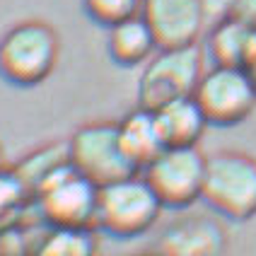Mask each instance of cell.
<instances>
[{"label":"cell","mask_w":256,"mask_h":256,"mask_svg":"<svg viewBox=\"0 0 256 256\" xmlns=\"http://www.w3.org/2000/svg\"><path fill=\"white\" fill-rule=\"evenodd\" d=\"M58 58L60 39L48 22H17L0 39V78L14 87H36L51 78Z\"/></svg>","instance_id":"6da1fadb"},{"label":"cell","mask_w":256,"mask_h":256,"mask_svg":"<svg viewBox=\"0 0 256 256\" xmlns=\"http://www.w3.org/2000/svg\"><path fill=\"white\" fill-rule=\"evenodd\" d=\"M203 200L225 220H252L256 215V157L240 150L208 155Z\"/></svg>","instance_id":"7a4b0ae2"},{"label":"cell","mask_w":256,"mask_h":256,"mask_svg":"<svg viewBox=\"0 0 256 256\" xmlns=\"http://www.w3.org/2000/svg\"><path fill=\"white\" fill-rule=\"evenodd\" d=\"M206 72V51L200 44L160 48L138 78V106L155 112L182 97H194Z\"/></svg>","instance_id":"3957f363"},{"label":"cell","mask_w":256,"mask_h":256,"mask_svg":"<svg viewBox=\"0 0 256 256\" xmlns=\"http://www.w3.org/2000/svg\"><path fill=\"white\" fill-rule=\"evenodd\" d=\"M162 210V200L138 172L100 188L97 228L116 240H133L152 228Z\"/></svg>","instance_id":"277c9868"},{"label":"cell","mask_w":256,"mask_h":256,"mask_svg":"<svg viewBox=\"0 0 256 256\" xmlns=\"http://www.w3.org/2000/svg\"><path fill=\"white\" fill-rule=\"evenodd\" d=\"M32 203L36 206V213L48 228L92 230L97 228L100 186L87 182L68 162L34 191Z\"/></svg>","instance_id":"5b68a950"},{"label":"cell","mask_w":256,"mask_h":256,"mask_svg":"<svg viewBox=\"0 0 256 256\" xmlns=\"http://www.w3.org/2000/svg\"><path fill=\"white\" fill-rule=\"evenodd\" d=\"M68 160L72 170L100 188L138 174L121 148L116 121H90L75 128L68 138Z\"/></svg>","instance_id":"8992f818"},{"label":"cell","mask_w":256,"mask_h":256,"mask_svg":"<svg viewBox=\"0 0 256 256\" xmlns=\"http://www.w3.org/2000/svg\"><path fill=\"white\" fill-rule=\"evenodd\" d=\"M208 155L198 148H164L140 172L164 208L186 210L203 200Z\"/></svg>","instance_id":"52a82bcc"},{"label":"cell","mask_w":256,"mask_h":256,"mask_svg":"<svg viewBox=\"0 0 256 256\" xmlns=\"http://www.w3.org/2000/svg\"><path fill=\"white\" fill-rule=\"evenodd\" d=\"M194 97L208 124L220 128L242 124L256 109V85L246 68L240 66L206 68Z\"/></svg>","instance_id":"ba28073f"},{"label":"cell","mask_w":256,"mask_h":256,"mask_svg":"<svg viewBox=\"0 0 256 256\" xmlns=\"http://www.w3.org/2000/svg\"><path fill=\"white\" fill-rule=\"evenodd\" d=\"M140 14L150 24L160 48L200 44L210 27L203 0H142Z\"/></svg>","instance_id":"9c48e42d"},{"label":"cell","mask_w":256,"mask_h":256,"mask_svg":"<svg viewBox=\"0 0 256 256\" xmlns=\"http://www.w3.org/2000/svg\"><path fill=\"white\" fill-rule=\"evenodd\" d=\"M157 252L164 256H225L228 234L213 218H182L162 232Z\"/></svg>","instance_id":"30bf717a"},{"label":"cell","mask_w":256,"mask_h":256,"mask_svg":"<svg viewBox=\"0 0 256 256\" xmlns=\"http://www.w3.org/2000/svg\"><path fill=\"white\" fill-rule=\"evenodd\" d=\"M157 126L167 148H198L208 130V118L196 97H182L155 109Z\"/></svg>","instance_id":"8fae6325"},{"label":"cell","mask_w":256,"mask_h":256,"mask_svg":"<svg viewBox=\"0 0 256 256\" xmlns=\"http://www.w3.org/2000/svg\"><path fill=\"white\" fill-rule=\"evenodd\" d=\"M118 124V138H121V148L130 164L138 172H142L152 160H155L167 145L162 140V133L157 126V116L150 109L136 106L130 109Z\"/></svg>","instance_id":"7c38bea8"},{"label":"cell","mask_w":256,"mask_h":256,"mask_svg":"<svg viewBox=\"0 0 256 256\" xmlns=\"http://www.w3.org/2000/svg\"><path fill=\"white\" fill-rule=\"evenodd\" d=\"M254 27H249L234 14H225L206 32V54L210 56L213 66L244 68L252 54V46H254Z\"/></svg>","instance_id":"4fadbf2b"},{"label":"cell","mask_w":256,"mask_h":256,"mask_svg":"<svg viewBox=\"0 0 256 256\" xmlns=\"http://www.w3.org/2000/svg\"><path fill=\"white\" fill-rule=\"evenodd\" d=\"M106 51L116 66L121 68H136L145 66L150 58L160 51L157 39L150 24L142 20V14L130 17L126 22H118L106 29Z\"/></svg>","instance_id":"5bb4252c"},{"label":"cell","mask_w":256,"mask_h":256,"mask_svg":"<svg viewBox=\"0 0 256 256\" xmlns=\"http://www.w3.org/2000/svg\"><path fill=\"white\" fill-rule=\"evenodd\" d=\"M68 160V142H48L42 145L36 150H32L29 155H24L12 170L17 172V176L24 182L29 196H34V191L54 174L56 170L66 167Z\"/></svg>","instance_id":"9a60e30c"},{"label":"cell","mask_w":256,"mask_h":256,"mask_svg":"<svg viewBox=\"0 0 256 256\" xmlns=\"http://www.w3.org/2000/svg\"><path fill=\"white\" fill-rule=\"evenodd\" d=\"M32 256H97L92 230H54L42 237Z\"/></svg>","instance_id":"2e32d148"},{"label":"cell","mask_w":256,"mask_h":256,"mask_svg":"<svg viewBox=\"0 0 256 256\" xmlns=\"http://www.w3.org/2000/svg\"><path fill=\"white\" fill-rule=\"evenodd\" d=\"M82 8L92 22L112 29L118 22L138 17L142 10V0H82Z\"/></svg>","instance_id":"e0dca14e"},{"label":"cell","mask_w":256,"mask_h":256,"mask_svg":"<svg viewBox=\"0 0 256 256\" xmlns=\"http://www.w3.org/2000/svg\"><path fill=\"white\" fill-rule=\"evenodd\" d=\"M29 200L32 196L17 172L12 167H0V222L14 218Z\"/></svg>","instance_id":"ac0fdd59"},{"label":"cell","mask_w":256,"mask_h":256,"mask_svg":"<svg viewBox=\"0 0 256 256\" xmlns=\"http://www.w3.org/2000/svg\"><path fill=\"white\" fill-rule=\"evenodd\" d=\"M230 14L240 17L242 22H246L249 27L256 29V0H237Z\"/></svg>","instance_id":"d6986e66"},{"label":"cell","mask_w":256,"mask_h":256,"mask_svg":"<svg viewBox=\"0 0 256 256\" xmlns=\"http://www.w3.org/2000/svg\"><path fill=\"white\" fill-rule=\"evenodd\" d=\"M203 2H206V8H208V17H210V24H213L220 17H225V14L232 12V8H234L237 0H203Z\"/></svg>","instance_id":"ffe728a7"},{"label":"cell","mask_w":256,"mask_h":256,"mask_svg":"<svg viewBox=\"0 0 256 256\" xmlns=\"http://www.w3.org/2000/svg\"><path fill=\"white\" fill-rule=\"evenodd\" d=\"M246 72L252 75V80H254V85H256V36H254V46H252V54H249V60H246Z\"/></svg>","instance_id":"44dd1931"},{"label":"cell","mask_w":256,"mask_h":256,"mask_svg":"<svg viewBox=\"0 0 256 256\" xmlns=\"http://www.w3.org/2000/svg\"><path fill=\"white\" fill-rule=\"evenodd\" d=\"M145 256H164V254H160V252H155V254H145Z\"/></svg>","instance_id":"7402d4cb"},{"label":"cell","mask_w":256,"mask_h":256,"mask_svg":"<svg viewBox=\"0 0 256 256\" xmlns=\"http://www.w3.org/2000/svg\"><path fill=\"white\" fill-rule=\"evenodd\" d=\"M0 167H2V148H0Z\"/></svg>","instance_id":"603a6c76"},{"label":"cell","mask_w":256,"mask_h":256,"mask_svg":"<svg viewBox=\"0 0 256 256\" xmlns=\"http://www.w3.org/2000/svg\"><path fill=\"white\" fill-rule=\"evenodd\" d=\"M0 256H2V240H0Z\"/></svg>","instance_id":"cb8c5ba5"}]
</instances>
